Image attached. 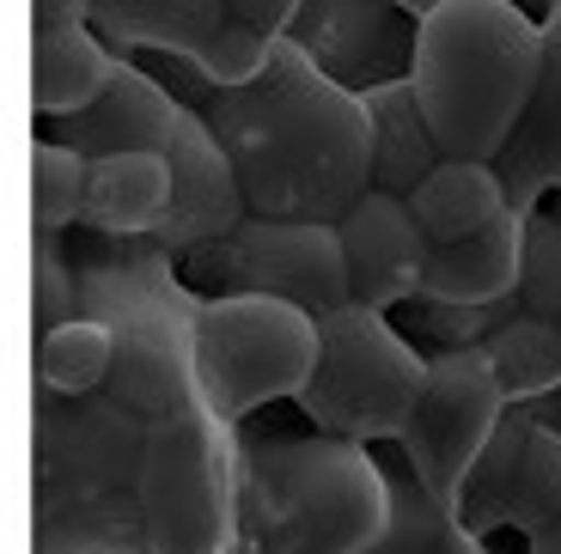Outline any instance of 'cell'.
Here are the masks:
<instances>
[{
	"instance_id": "obj_17",
	"label": "cell",
	"mask_w": 561,
	"mask_h": 554,
	"mask_svg": "<svg viewBox=\"0 0 561 554\" xmlns=\"http://www.w3.org/2000/svg\"><path fill=\"white\" fill-rule=\"evenodd\" d=\"M519 256H525V213L506 208L482 232L458 238V244H434L421 292L458 299V305H506L519 292Z\"/></svg>"
},
{
	"instance_id": "obj_23",
	"label": "cell",
	"mask_w": 561,
	"mask_h": 554,
	"mask_svg": "<svg viewBox=\"0 0 561 554\" xmlns=\"http://www.w3.org/2000/svg\"><path fill=\"white\" fill-rule=\"evenodd\" d=\"M85 177H92V159L80 147L37 135V147H31V226L37 232H80Z\"/></svg>"
},
{
	"instance_id": "obj_26",
	"label": "cell",
	"mask_w": 561,
	"mask_h": 554,
	"mask_svg": "<svg viewBox=\"0 0 561 554\" xmlns=\"http://www.w3.org/2000/svg\"><path fill=\"white\" fill-rule=\"evenodd\" d=\"M519 311L537 318H561V213L531 208L525 213V256H519Z\"/></svg>"
},
{
	"instance_id": "obj_2",
	"label": "cell",
	"mask_w": 561,
	"mask_h": 554,
	"mask_svg": "<svg viewBox=\"0 0 561 554\" xmlns=\"http://www.w3.org/2000/svg\"><path fill=\"white\" fill-rule=\"evenodd\" d=\"M543 68V19L525 0H439L421 13L415 85L446 159L494 165L525 123Z\"/></svg>"
},
{
	"instance_id": "obj_20",
	"label": "cell",
	"mask_w": 561,
	"mask_h": 554,
	"mask_svg": "<svg viewBox=\"0 0 561 554\" xmlns=\"http://www.w3.org/2000/svg\"><path fill=\"white\" fill-rule=\"evenodd\" d=\"M477 347L489 354L506 402H543L549 390H561V323L519 311V299L494 305V323Z\"/></svg>"
},
{
	"instance_id": "obj_4",
	"label": "cell",
	"mask_w": 561,
	"mask_h": 554,
	"mask_svg": "<svg viewBox=\"0 0 561 554\" xmlns=\"http://www.w3.org/2000/svg\"><path fill=\"white\" fill-rule=\"evenodd\" d=\"M147 432L153 420L123 408L111 390L56 396L37 384V554H147Z\"/></svg>"
},
{
	"instance_id": "obj_34",
	"label": "cell",
	"mask_w": 561,
	"mask_h": 554,
	"mask_svg": "<svg viewBox=\"0 0 561 554\" xmlns=\"http://www.w3.org/2000/svg\"><path fill=\"white\" fill-rule=\"evenodd\" d=\"M556 323H561V318H556Z\"/></svg>"
},
{
	"instance_id": "obj_21",
	"label": "cell",
	"mask_w": 561,
	"mask_h": 554,
	"mask_svg": "<svg viewBox=\"0 0 561 554\" xmlns=\"http://www.w3.org/2000/svg\"><path fill=\"white\" fill-rule=\"evenodd\" d=\"M421 232L434 244H458V238L482 232L489 220H501L513 201H506V177L501 165H477V159H446L434 177L409 195Z\"/></svg>"
},
{
	"instance_id": "obj_30",
	"label": "cell",
	"mask_w": 561,
	"mask_h": 554,
	"mask_svg": "<svg viewBox=\"0 0 561 554\" xmlns=\"http://www.w3.org/2000/svg\"><path fill=\"white\" fill-rule=\"evenodd\" d=\"M525 554H561V518H556V524H543L537 536H525Z\"/></svg>"
},
{
	"instance_id": "obj_31",
	"label": "cell",
	"mask_w": 561,
	"mask_h": 554,
	"mask_svg": "<svg viewBox=\"0 0 561 554\" xmlns=\"http://www.w3.org/2000/svg\"><path fill=\"white\" fill-rule=\"evenodd\" d=\"M531 408H537V415H543V420H549V427H556V432H561V390H549V396H543V402H531Z\"/></svg>"
},
{
	"instance_id": "obj_7",
	"label": "cell",
	"mask_w": 561,
	"mask_h": 554,
	"mask_svg": "<svg viewBox=\"0 0 561 554\" xmlns=\"http://www.w3.org/2000/svg\"><path fill=\"white\" fill-rule=\"evenodd\" d=\"M318 330H323L318 372L294 396L299 415H311V427L360 445L403 439L421 402V384H427V354L397 330L391 311H373L360 299L318 318Z\"/></svg>"
},
{
	"instance_id": "obj_27",
	"label": "cell",
	"mask_w": 561,
	"mask_h": 554,
	"mask_svg": "<svg viewBox=\"0 0 561 554\" xmlns=\"http://www.w3.org/2000/svg\"><path fill=\"white\" fill-rule=\"evenodd\" d=\"M294 13H299V0H232V19L244 31H256V37H280L294 25Z\"/></svg>"
},
{
	"instance_id": "obj_13",
	"label": "cell",
	"mask_w": 561,
	"mask_h": 554,
	"mask_svg": "<svg viewBox=\"0 0 561 554\" xmlns=\"http://www.w3.org/2000/svg\"><path fill=\"white\" fill-rule=\"evenodd\" d=\"M287 37L348 92H373L415 73L421 19L397 0H299Z\"/></svg>"
},
{
	"instance_id": "obj_14",
	"label": "cell",
	"mask_w": 561,
	"mask_h": 554,
	"mask_svg": "<svg viewBox=\"0 0 561 554\" xmlns=\"http://www.w3.org/2000/svg\"><path fill=\"white\" fill-rule=\"evenodd\" d=\"M342 250H348V275H354V299L373 311H397L403 299L421 292L434 238L421 232L409 195L391 189H366L348 213H342Z\"/></svg>"
},
{
	"instance_id": "obj_29",
	"label": "cell",
	"mask_w": 561,
	"mask_h": 554,
	"mask_svg": "<svg viewBox=\"0 0 561 554\" xmlns=\"http://www.w3.org/2000/svg\"><path fill=\"white\" fill-rule=\"evenodd\" d=\"M421 554H489V549H482V536L463 524V518H446V524H439V536L427 542Z\"/></svg>"
},
{
	"instance_id": "obj_19",
	"label": "cell",
	"mask_w": 561,
	"mask_h": 554,
	"mask_svg": "<svg viewBox=\"0 0 561 554\" xmlns=\"http://www.w3.org/2000/svg\"><path fill=\"white\" fill-rule=\"evenodd\" d=\"M366 97V116H373V189H391V195H415L421 183L446 165L439 153V135L421 111V97L409 80L391 85H373Z\"/></svg>"
},
{
	"instance_id": "obj_33",
	"label": "cell",
	"mask_w": 561,
	"mask_h": 554,
	"mask_svg": "<svg viewBox=\"0 0 561 554\" xmlns=\"http://www.w3.org/2000/svg\"><path fill=\"white\" fill-rule=\"evenodd\" d=\"M549 208H556V213H561V189H556V195H549Z\"/></svg>"
},
{
	"instance_id": "obj_1",
	"label": "cell",
	"mask_w": 561,
	"mask_h": 554,
	"mask_svg": "<svg viewBox=\"0 0 561 554\" xmlns=\"http://www.w3.org/2000/svg\"><path fill=\"white\" fill-rule=\"evenodd\" d=\"M159 80L214 123L244 183L251 213L275 220H342L373 189V116L366 97L336 85L287 31L268 61L239 85H214L196 61L165 56Z\"/></svg>"
},
{
	"instance_id": "obj_10",
	"label": "cell",
	"mask_w": 561,
	"mask_h": 554,
	"mask_svg": "<svg viewBox=\"0 0 561 554\" xmlns=\"http://www.w3.org/2000/svg\"><path fill=\"white\" fill-rule=\"evenodd\" d=\"M506 390L494 378L482 347H451V354H427V384L403 427V463L427 499H439L446 512H458L463 482L477 470V458L489 451L494 427L506 420Z\"/></svg>"
},
{
	"instance_id": "obj_9",
	"label": "cell",
	"mask_w": 561,
	"mask_h": 554,
	"mask_svg": "<svg viewBox=\"0 0 561 554\" xmlns=\"http://www.w3.org/2000/svg\"><path fill=\"white\" fill-rule=\"evenodd\" d=\"M183 280L214 299V292H268V299H294L311 318H330L354 299L348 250H342L336 220H275L251 213L239 232L214 238V244L178 256Z\"/></svg>"
},
{
	"instance_id": "obj_15",
	"label": "cell",
	"mask_w": 561,
	"mask_h": 554,
	"mask_svg": "<svg viewBox=\"0 0 561 554\" xmlns=\"http://www.w3.org/2000/svg\"><path fill=\"white\" fill-rule=\"evenodd\" d=\"M494 165L506 177V201L519 213L543 208L561 189V0L543 13V68H537L531 111L513 128V140Z\"/></svg>"
},
{
	"instance_id": "obj_12",
	"label": "cell",
	"mask_w": 561,
	"mask_h": 554,
	"mask_svg": "<svg viewBox=\"0 0 561 554\" xmlns=\"http://www.w3.org/2000/svg\"><path fill=\"white\" fill-rule=\"evenodd\" d=\"M99 37H111L123 56H178L196 61L214 85H239L268 61V43L232 19V0H99L92 7Z\"/></svg>"
},
{
	"instance_id": "obj_25",
	"label": "cell",
	"mask_w": 561,
	"mask_h": 554,
	"mask_svg": "<svg viewBox=\"0 0 561 554\" xmlns=\"http://www.w3.org/2000/svg\"><path fill=\"white\" fill-rule=\"evenodd\" d=\"M391 318L421 354H451V347H477L482 335H489L494 305H458V299H427V292H415V299H403Z\"/></svg>"
},
{
	"instance_id": "obj_3",
	"label": "cell",
	"mask_w": 561,
	"mask_h": 554,
	"mask_svg": "<svg viewBox=\"0 0 561 554\" xmlns=\"http://www.w3.org/2000/svg\"><path fill=\"white\" fill-rule=\"evenodd\" d=\"M73 263H80V311L111 323L116 335V366L104 390L123 408H135L140 420H165L190 402H202V292L183 280L178 256L159 238H104L80 226Z\"/></svg>"
},
{
	"instance_id": "obj_5",
	"label": "cell",
	"mask_w": 561,
	"mask_h": 554,
	"mask_svg": "<svg viewBox=\"0 0 561 554\" xmlns=\"http://www.w3.org/2000/svg\"><path fill=\"white\" fill-rule=\"evenodd\" d=\"M391 524V470L342 432L244 439L239 554H366Z\"/></svg>"
},
{
	"instance_id": "obj_32",
	"label": "cell",
	"mask_w": 561,
	"mask_h": 554,
	"mask_svg": "<svg viewBox=\"0 0 561 554\" xmlns=\"http://www.w3.org/2000/svg\"><path fill=\"white\" fill-rule=\"evenodd\" d=\"M397 7H409V13H415V19H421V13H434L439 0H397Z\"/></svg>"
},
{
	"instance_id": "obj_28",
	"label": "cell",
	"mask_w": 561,
	"mask_h": 554,
	"mask_svg": "<svg viewBox=\"0 0 561 554\" xmlns=\"http://www.w3.org/2000/svg\"><path fill=\"white\" fill-rule=\"evenodd\" d=\"M99 0H31V31H68V25H92Z\"/></svg>"
},
{
	"instance_id": "obj_18",
	"label": "cell",
	"mask_w": 561,
	"mask_h": 554,
	"mask_svg": "<svg viewBox=\"0 0 561 554\" xmlns=\"http://www.w3.org/2000/svg\"><path fill=\"white\" fill-rule=\"evenodd\" d=\"M116 68H123V49L99 37V25L31 31V111H37V123L99 104Z\"/></svg>"
},
{
	"instance_id": "obj_6",
	"label": "cell",
	"mask_w": 561,
	"mask_h": 554,
	"mask_svg": "<svg viewBox=\"0 0 561 554\" xmlns=\"http://www.w3.org/2000/svg\"><path fill=\"white\" fill-rule=\"evenodd\" d=\"M140 530H147V554H239L244 439L208 402H190L147 432Z\"/></svg>"
},
{
	"instance_id": "obj_22",
	"label": "cell",
	"mask_w": 561,
	"mask_h": 554,
	"mask_svg": "<svg viewBox=\"0 0 561 554\" xmlns=\"http://www.w3.org/2000/svg\"><path fill=\"white\" fill-rule=\"evenodd\" d=\"M116 366V335L99 318H68L49 335H37V384L56 390V396H92V390L111 384Z\"/></svg>"
},
{
	"instance_id": "obj_8",
	"label": "cell",
	"mask_w": 561,
	"mask_h": 554,
	"mask_svg": "<svg viewBox=\"0 0 561 554\" xmlns=\"http://www.w3.org/2000/svg\"><path fill=\"white\" fill-rule=\"evenodd\" d=\"M323 330L306 305L268 292H214L196 318V378L202 402L220 420L244 427V415L268 402H294L318 372Z\"/></svg>"
},
{
	"instance_id": "obj_16",
	"label": "cell",
	"mask_w": 561,
	"mask_h": 554,
	"mask_svg": "<svg viewBox=\"0 0 561 554\" xmlns=\"http://www.w3.org/2000/svg\"><path fill=\"white\" fill-rule=\"evenodd\" d=\"M171 195H178V171L165 153H147V147L104 153L92 159V177H85L80 226L104 238H153L159 220L171 213Z\"/></svg>"
},
{
	"instance_id": "obj_11",
	"label": "cell",
	"mask_w": 561,
	"mask_h": 554,
	"mask_svg": "<svg viewBox=\"0 0 561 554\" xmlns=\"http://www.w3.org/2000/svg\"><path fill=\"white\" fill-rule=\"evenodd\" d=\"M458 518L477 536H489V530L537 536L543 524L561 518V432L537 415L531 402H513L506 420L494 427L489 451L477 458V470L463 482Z\"/></svg>"
},
{
	"instance_id": "obj_24",
	"label": "cell",
	"mask_w": 561,
	"mask_h": 554,
	"mask_svg": "<svg viewBox=\"0 0 561 554\" xmlns=\"http://www.w3.org/2000/svg\"><path fill=\"white\" fill-rule=\"evenodd\" d=\"M80 318V263H73L68 232L31 238V330L49 335L56 323Z\"/></svg>"
}]
</instances>
